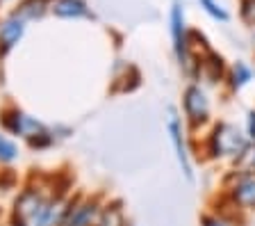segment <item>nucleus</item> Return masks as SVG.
Listing matches in <instances>:
<instances>
[{
  "instance_id": "nucleus-5",
  "label": "nucleus",
  "mask_w": 255,
  "mask_h": 226,
  "mask_svg": "<svg viewBox=\"0 0 255 226\" xmlns=\"http://www.w3.org/2000/svg\"><path fill=\"white\" fill-rule=\"evenodd\" d=\"M55 192V185H48L43 181H34L32 178L30 183H25L21 188V192L16 194L14 204H11V220L23 222V224H30L37 220L39 210L43 208V204L48 201V197Z\"/></svg>"
},
{
  "instance_id": "nucleus-14",
  "label": "nucleus",
  "mask_w": 255,
  "mask_h": 226,
  "mask_svg": "<svg viewBox=\"0 0 255 226\" xmlns=\"http://www.w3.org/2000/svg\"><path fill=\"white\" fill-rule=\"evenodd\" d=\"M242 224H244V217L235 215L233 210L221 208V206L207 208L201 215V220H198V226H242Z\"/></svg>"
},
{
  "instance_id": "nucleus-22",
  "label": "nucleus",
  "mask_w": 255,
  "mask_h": 226,
  "mask_svg": "<svg viewBox=\"0 0 255 226\" xmlns=\"http://www.w3.org/2000/svg\"><path fill=\"white\" fill-rule=\"evenodd\" d=\"M9 226H30V224H23V222H16V220H11V222H9Z\"/></svg>"
},
{
  "instance_id": "nucleus-11",
  "label": "nucleus",
  "mask_w": 255,
  "mask_h": 226,
  "mask_svg": "<svg viewBox=\"0 0 255 226\" xmlns=\"http://www.w3.org/2000/svg\"><path fill=\"white\" fill-rule=\"evenodd\" d=\"M253 80H255L253 66H251L249 62H244V59H237V62H233V64L228 66V75H226V82H223V85L228 87L230 94H239Z\"/></svg>"
},
{
  "instance_id": "nucleus-23",
  "label": "nucleus",
  "mask_w": 255,
  "mask_h": 226,
  "mask_svg": "<svg viewBox=\"0 0 255 226\" xmlns=\"http://www.w3.org/2000/svg\"><path fill=\"white\" fill-rule=\"evenodd\" d=\"M128 226H137V224H132V222H130V224H128Z\"/></svg>"
},
{
  "instance_id": "nucleus-24",
  "label": "nucleus",
  "mask_w": 255,
  "mask_h": 226,
  "mask_svg": "<svg viewBox=\"0 0 255 226\" xmlns=\"http://www.w3.org/2000/svg\"><path fill=\"white\" fill-rule=\"evenodd\" d=\"M0 217H2V210H0Z\"/></svg>"
},
{
  "instance_id": "nucleus-6",
  "label": "nucleus",
  "mask_w": 255,
  "mask_h": 226,
  "mask_svg": "<svg viewBox=\"0 0 255 226\" xmlns=\"http://www.w3.org/2000/svg\"><path fill=\"white\" fill-rule=\"evenodd\" d=\"M0 128H2V133L9 135V137L27 140L32 135L46 130L48 126L43 124L41 119L32 117L25 110H21L18 105H5V108L0 110Z\"/></svg>"
},
{
  "instance_id": "nucleus-16",
  "label": "nucleus",
  "mask_w": 255,
  "mask_h": 226,
  "mask_svg": "<svg viewBox=\"0 0 255 226\" xmlns=\"http://www.w3.org/2000/svg\"><path fill=\"white\" fill-rule=\"evenodd\" d=\"M21 156L18 144L14 137H9L7 133H0V165H14Z\"/></svg>"
},
{
  "instance_id": "nucleus-12",
  "label": "nucleus",
  "mask_w": 255,
  "mask_h": 226,
  "mask_svg": "<svg viewBox=\"0 0 255 226\" xmlns=\"http://www.w3.org/2000/svg\"><path fill=\"white\" fill-rule=\"evenodd\" d=\"M50 14L66 21H78V18H91V9L85 0H53L50 2Z\"/></svg>"
},
{
  "instance_id": "nucleus-13",
  "label": "nucleus",
  "mask_w": 255,
  "mask_h": 226,
  "mask_svg": "<svg viewBox=\"0 0 255 226\" xmlns=\"http://www.w3.org/2000/svg\"><path fill=\"white\" fill-rule=\"evenodd\" d=\"M126 206L121 199H105L101 208V215L96 220V226H128Z\"/></svg>"
},
{
  "instance_id": "nucleus-7",
  "label": "nucleus",
  "mask_w": 255,
  "mask_h": 226,
  "mask_svg": "<svg viewBox=\"0 0 255 226\" xmlns=\"http://www.w3.org/2000/svg\"><path fill=\"white\" fill-rule=\"evenodd\" d=\"M103 197L89 194V197H71L66 215L62 220V226H96V220L101 215Z\"/></svg>"
},
{
  "instance_id": "nucleus-15",
  "label": "nucleus",
  "mask_w": 255,
  "mask_h": 226,
  "mask_svg": "<svg viewBox=\"0 0 255 226\" xmlns=\"http://www.w3.org/2000/svg\"><path fill=\"white\" fill-rule=\"evenodd\" d=\"M50 2H53V0H21L18 7H16L11 14L25 23L39 21V18H43L48 11H50Z\"/></svg>"
},
{
  "instance_id": "nucleus-18",
  "label": "nucleus",
  "mask_w": 255,
  "mask_h": 226,
  "mask_svg": "<svg viewBox=\"0 0 255 226\" xmlns=\"http://www.w3.org/2000/svg\"><path fill=\"white\" fill-rule=\"evenodd\" d=\"M198 5H201V9L205 11L210 18H214V21H219V23L230 21V11L226 9L219 0H198Z\"/></svg>"
},
{
  "instance_id": "nucleus-2",
  "label": "nucleus",
  "mask_w": 255,
  "mask_h": 226,
  "mask_svg": "<svg viewBox=\"0 0 255 226\" xmlns=\"http://www.w3.org/2000/svg\"><path fill=\"white\" fill-rule=\"evenodd\" d=\"M217 206L233 210L239 217H249L255 213V172L251 169H235L221 176V190L217 197Z\"/></svg>"
},
{
  "instance_id": "nucleus-1",
  "label": "nucleus",
  "mask_w": 255,
  "mask_h": 226,
  "mask_svg": "<svg viewBox=\"0 0 255 226\" xmlns=\"http://www.w3.org/2000/svg\"><path fill=\"white\" fill-rule=\"evenodd\" d=\"M249 137L244 128H239L233 121L219 119L212 121L205 133H201V156L207 162H217V165H228L233 167L239 158L244 156L249 149Z\"/></svg>"
},
{
  "instance_id": "nucleus-19",
  "label": "nucleus",
  "mask_w": 255,
  "mask_h": 226,
  "mask_svg": "<svg viewBox=\"0 0 255 226\" xmlns=\"http://www.w3.org/2000/svg\"><path fill=\"white\" fill-rule=\"evenodd\" d=\"M244 133H246V137H249L251 144H255V108H249V110H246Z\"/></svg>"
},
{
  "instance_id": "nucleus-10",
  "label": "nucleus",
  "mask_w": 255,
  "mask_h": 226,
  "mask_svg": "<svg viewBox=\"0 0 255 226\" xmlns=\"http://www.w3.org/2000/svg\"><path fill=\"white\" fill-rule=\"evenodd\" d=\"M25 27L27 23L14 14H9L5 21H0V57H5L7 53H11L18 46V41L25 34Z\"/></svg>"
},
{
  "instance_id": "nucleus-8",
  "label": "nucleus",
  "mask_w": 255,
  "mask_h": 226,
  "mask_svg": "<svg viewBox=\"0 0 255 226\" xmlns=\"http://www.w3.org/2000/svg\"><path fill=\"white\" fill-rule=\"evenodd\" d=\"M69 201H71L69 190L55 185V192L48 197V201L39 210V215L37 220L32 222V226H62V220L66 215V208H69Z\"/></svg>"
},
{
  "instance_id": "nucleus-17",
  "label": "nucleus",
  "mask_w": 255,
  "mask_h": 226,
  "mask_svg": "<svg viewBox=\"0 0 255 226\" xmlns=\"http://www.w3.org/2000/svg\"><path fill=\"white\" fill-rule=\"evenodd\" d=\"M57 142H59V140L55 137L53 128H46V130H41V133H37V135H32V137H27L25 144L30 146L32 151H48V149H53Z\"/></svg>"
},
{
  "instance_id": "nucleus-21",
  "label": "nucleus",
  "mask_w": 255,
  "mask_h": 226,
  "mask_svg": "<svg viewBox=\"0 0 255 226\" xmlns=\"http://www.w3.org/2000/svg\"><path fill=\"white\" fill-rule=\"evenodd\" d=\"M16 185V176L11 169H2L0 172V190H9Z\"/></svg>"
},
{
  "instance_id": "nucleus-20",
  "label": "nucleus",
  "mask_w": 255,
  "mask_h": 226,
  "mask_svg": "<svg viewBox=\"0 0 255 226\" xmlns=\"http://www.w3.org/2000/svg\"><path fill=\"white\" fill-rule=\"evenodd\" d=\"M242 18L255 25V0H242Z\"/></svg>"
},
{
  "instance_id": "nucleus-4",
  "label": "nucleus",
  "mask_w": 255,
  "mask_h": 226,
  "mask_svg": "<svg viewBox=\"0 0 255 226\" xmlns=\"http://www.w3.org/2000/svg\"><path fill=\"white\" fill-rule=\"evenodd\" d=\"M166 135H169L171 149H173L175 162L180 167V174L185 176V181L194 183L196 181V172H194V156H191V135L187 130L182 114L175 105L166 108V121H164Z\"/></svg>"
},
{
  "instance_id": "nucleus-3",
  "label": "nucleus",
  "mask_w": 255,
  "mask_h": 226,
  "mask_svg": "<svg viewBox=\"0 0 255 226\" xmlns=\"http://www.w3.org/2000/svg\"><path fill=\"white\" fill-rule=\"evenodd\" d=\"M180 114L189 135L205 133L212 124V98L207 94L205 85L201 82H187L180 94Z\"/></svg>"
},
{
  "instance_id": "nucleus-9",
  "label": "nucleus",
  "mask_w": 255,
  "mask_h": 226,
  "mask_svg": "<svg viewBox=\"0 0 255 226\" xmlns=\"http://www.w3.org/2000/svg\"><path fill=\"white\" fill-rule=\"evenodd\" d=\"M198 62H201V71H198V82H207V85H221L226 82L228 75V64L223 55H219L214 48H207L205 53H198Z\"/></svg>"
}]
</instances>
